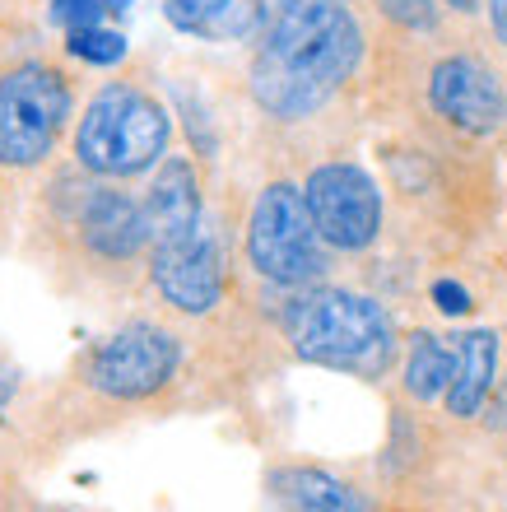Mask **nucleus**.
Segmentation results:
<instances>
[{
	"mask_svg": "<svg viewBox=\"0 0 507 512\" xmlns=\"http://www.w3.org/2000/svg\"><path fill=\"white\" fill-rule=\"evenodd\" d=\"M363 61V28L345 0H275L252 56V98L280 122L331 103Z\"/></svg>",
	"mask_w": 507,
	"mask_h": 512,
	"instance_id": "1",
	"label": "nucleus"
},
{
	"mask_svg": "<svg viewBox=\"0 0 507 512\" xmlns=\"http://www.w3.org/2000/svg\"><path fill=\"white\" fill-rule=\"evenodd\" d=\"M280 326L303 364L349 373V378H382L401 354L391 312L354 289H303L280 312Z\"/></svg>",
	"mask_w": 507,
	"mask_h": 512,
	"instance_id": "2",
	"label": "nucleus"
},
{
	"mask_svg": "<svg viewBox=\"0 0 507 512\" xmlns=\"http://www.w3.org/2000/svg\"><path fill=\"white\" fill-rule=\"evenodd\" d=\"M173 140V122L154 94L140 84H103L75 131V159L94 177H135L163 163Z\"/></svg>",
	"mask_w": 507,
	"mask_h": 512,
	"instance_id": "3",
	"label": "nucleus"
},
{
	"mask_svg": "<svg viewBox=\"0 0 507 512\" xmlns=\"http://www.w3.org/2000/svg\"><path fill=\"white\" fill-rule=\"evenodd\" d=\"M247 261L261 280L307 289L326 275V238L312 224L303 187L270 182L247 215Z\"/></svg>",
	"mask_w": 507,
	"mask_h": 512,
	"instance_id": "4",
	"label": "nucleus"
},
{
	"mask_svg": "<svg viewBox=\"0 0 507 512\" xmlns=\"http://www.w3.org/2000/svg\"><path fill=\"white\" fill-rule=\"evenodd\" d=\"M70 117V84L61 70L24 61L0 75V163L33 168L56 149Z\"/></svg>",
	"mask_w": 507,
	"mask_h": 512,
	"instance_id": "5",
	"label": "nucleus"
},
{
	"mask_svg": "<svg viewBox=\"0 0 507 512\" xmlns=\"http://www.w3.org/2000/svg\"><path fill=\"white\" fill-rule=\"evenodd\" d=\"M182 368V345L173 331L154 322H126L107 340H98L84 359V382L107 401L135 405L159 396Z\"/></svg>",
	"mask_w": 507,
	"mask_h": 512,
	"instance_id": "6",
	"label": "nucleus"
},
{
	"mask_svg": "<svg viewBox=\"0 0 507 512\" xmlns=\"http://www.w3.org/2000/svg\"><path fill=\"white\" fill-rule=\"evenodd\" d=\"M312 224L335 252H363L382 233V191L359 163H321L303 182Z\"/></svg>",
	"mask_w": 507,
	"mask_h": 512,
	"instance_id": "7",
	"label": "nucleus"
},
{
	"mask_svg": "<svg viewBox=\"0 0 507 512\" xmlns=\"http://www.w3.org/2000/svg\"><path fill=\"white\" fill-rule=\"evenodd\" d=\"M149 280H154L168 308L187 312V317L214 312V303L224 298V252H219V238H214L210 224L201 219L191 233L154 247Z\"/></svg>",
	"mask_w": 507,
	"mask_h": 512,
	"instance_id": "8",
	"label": "nucleus"
},
{
	"mask_svg": "<svg viewBox=\"0 0 507 512\" xmlns=\"http://www.w3.org/2000/svg\"><path fill=\"white\" fill-rule=\"evenodd\" d=\"M428 103L466 135H498L507 126V89L475 56H442L428 75Z\"/></svg>",
	"mask_w": 507,
	"mask_h": 512,
	"instance_id": "9",
	"label": "nucleus"
},
{
	"mask_svg": "<svg viewBox=\"0 0 507 512\" xmlns=\"http://www.w3.org/2000/svg\"><path fill=\"white\" fill-rule=\"evenodd\" d=\"M80 238L103 261H131L149 247L145 205L117 187H89L80 205Z\"/></svg>",
	"mask_w": 507,
	"mask_h": 512,
	"instance_id": "10",
	"label": "nucleus"
},
{
	"mask_svg": "<svg viewBox=\"0 0 507 512\" xmlns=\"http://www.w3.org/2000/svg\"><path fill=\"white\" fill-rule=\"evenodd\" d=\"M140 205H145L149 247L173 243V238L191 233L205 219V210H201V177H196V168H191L187 159H163Z\"/></svg>",
	"mask_w": 507,
	"mask_h": 512,
	"instance_id": "11",
	"label": "nucleus"
},
{
	"mask_svg": "<svg viewBox=\"0 0 507 512\" xmlns=\"http://www.w3.org/2000/svg\"><path fill=\"white\" fill-rule=\"evenodd\" d=\"M498 331L489 326H475V331H461L456 336V373L452 387H447V415L452 419H475L494 396L498 382Z\"/></svg>",
	"mask_w": 507,
	"mask_h": 512,
	"instance_id": "12",
	"label": "nucleus"
},
{
	"mask_svg": "<svg viewBox=\"0 0 507 512\" xmlns=\"http://www.w3.org/2000/svg\"><path fill=\"white\" fill-rule=\"evenodd\" d=\"M270 499L280 512H377L349 480L321 466H280L270 475Z\"/></svg>",
	"mask_w": 507,
	"mask_h": 512,
	"instance_id": "13",
	"label": "nucleus"
},
{
	"mask_svg": "<svg viewBox=\"0 0 507 512\" xmlns=\"http://www.w3.org/2000/svg\"><path fill=\"white\" fill-rule=\"evenodd\" d=\"M456 373V350L442 345L433 331H414L405 345V368H401V387L410 401H438L447 396Z\"/></svg>",
	"mask_w": 507,
	"mask_h": 512,
	"instance_id": "14",
	"label": "nucleus"
},
{
	"mask_svg": "<svg viewBox=\"0 0 507 512\" xmlns=\"http://www.w3.org/2000/svg\"><path fill=\"white\" fill-rule=\"evenodd\" d=\"M66 47H70V56H80L89 66H117L121 56H126V38H121L117 28H103V24L75 28Z\"/></svg>",
	"mask_w": 507,
	"mask_h": 512,
	"instance_id": "15",
	"label": "nucleus"
},
{
	"mask_svg": "<svg viewBox=\"0 0 507 512\" xmlns=\"http://www.w3.org/2000/svg\"><path fill=\"white\" fill-rule=\"evenodd\" d=\"M233 10V0H168V19L182 33H219V19Z\"/></svg>",
	"mask_w": 507,
	"mask_h": 512,
	"instance_id": "16",
	"label": "nucleus"
},
{
	"mask_svg": "<svg viewBox=\"0 0 507 512\" xmlns=\"http://www.w3.org/2000/svg\"><path fill=\"white\" fill-rule=\"evenodd\" d=\"M103 14H107V10L98 5V0H52V19H56L61 28H66V33L98 24Z\"/></svg>",
	"mask_w": 507,
	"mask_h": 512,
	"instance_id": "17",
	"label": "nucleus"
},
{
	"mask_svg": "<svg viewBox=\"0 0 507 512\" xmlns=\"http://www.w3.org/2000/svg\"><path fill=\"white\" fill-rule=\"evenodd\" d=\"M382 14L396 19V24H405V28H433L438 24L433 0H382Z\"/></svg>",
	"mask_w": 507,
	"mask_h": 512,
	"instance_id": "18",
	"label": "nucleus"
},
{
	"mask_svg": "<svg viewBox=\"0 0 507 512\" xmlns=\"http://www.w3.org/2000/svg\"><path fill=\"white\" fill-rule=\"evenodd\" d=\"M433 298H438V312H447V317H461V312H470V294L461 289V284H452V280H438V284H433Z\"/></svg>",
	"mask_w": 507,
	"mask_h": 512,
	"instance_id": "19",
	"label": "nucleus"
},
{
	"mask_svg": "<svg viewBox=\"0 0 507 512\" xmlns=\"http://www.w3.org/2000/svg\"><path fill=\"white\" fill-rule=\"evenodd\" d=\"M19 396V368H14L10 354H0V410Z\"/></svg>",
	"mask_w": 507,
	"mask_h": 512,
	"instance_id": "20",
	"label": "nucleus"
},
{
	"mask_svg": "<svg viewBox=\"0 0 507 512\" xmlns=\"http://www.w3.org/2000/svg\"><path fill=\"white\" fill-rule=\"evenodd\" d=\"M489 24H494L498 42L507 47V0H489Z\"/></svg>",
	"mask_w": 507,
	"mask_h": 512,
	"instance_id": "21",
	"label": "nucleus"
},
{
	"mask_svg": "<svg viewBox=\"0 0 507 512\" xmlns=\"http://www.w3.org/2000/svg\"><path fill=\"white\" fill-rule=\"evenodd\" d=\"M98 5H103L107 14H126V10H131V0H98Z\"/></svg>",
	"mask_w": 507,
	"mask_h": 512,
	"instance_id": "22",
	"label": "nucleus"
},
{
	"mask_svg": "<svg viewBox=\"0 0 507 512\" xmlns=\"http://www.w3.org/2000/svg\"><path fill=\"white\" fill-rule=\"evenodd\" d=\"M442 5H452V10L470 14V10H480V0H442Z\"/></svg>",
	"mask_w": 507,
	"mask_h": 512,
	"instance_id": "23",
	"label": "nucleus"
}]
</instances>
